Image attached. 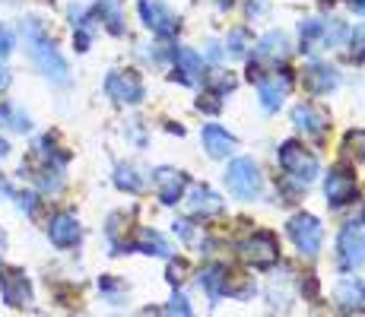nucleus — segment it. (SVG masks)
I'll list each match as a JSON object with an SVG mask.
<instances>
[{
  "instance_id": "9",
  "label": "nucleus",
  "mask_w": 365,
  "mask_h": 317,
  "mask_svg": "<svg viewBox=\"0 0 365 317\" xmlns=\"http://www.w3.org/2000/svg\"><path fill=\"white\" fill-rule=\"evenodd\" d=\"M137 10H140V19H143V26L150 32L163 35V38L178 32V16H175V10L168 4H163V0H140Z\"/></svg>"
},
{
  "instance_id": "12",
  "label": "nucleus",
  "mask_w": 365,
  "mask_h": 317,
  "mask_svg": "<svg viewBox=\"0 0 365 317\" xmlns=\"http://www.w3.org/2000/svg\"><path fill=\"white\" fill-rule=\"evenodd\" d=\"M305 86L312 89L314 95H331L336 86H340V73H336L334 63L327 61H312L305 67Z\"/></svg>"
},
{
  "instance_id": "19",
  "label": "nucleus",
  "mask_w": 365,
  "mask_h": 317,
  "mask_svg": "<svg viewBox=\"0 0 365 317\" xmlns=\"http://www.w3.org/2000/svg\"><path fill=\"white\" fill-rule=\"evenodd\" d=\"M289 51H292L289 38H286L283 32H270V35H264L261 45H257V61L270 63V67H273V63H279V61L289 58Z\"/></svg>"
},
{
  "instance_id": "35",
  "label": "nucleus",
  "mask_w": 365,
  "mask_h": 317,
  "mask_svg": "<svg viewBox=\"0 0 365 317\" xmlns=\"http://www.w3.org/2000/svg\"><path fill=\"white\" fill-rule=\"evenodd\" d=\"M10 51H13V35L0 26V58H4V54H10Z\"/></svg>"
},
{
  "instance_id": "21",
  "label": "nucleus",
  "mask_w": 365,
  "mask_h": 317,
  "mask_svg": "<svg viewBox=\"0 0 365 317\" xmlns=\"http://www.w3.org/2000/svg\"><path fill=\"white\" fill-rule=\"evenodd\" d=\"M133 248L143 251V254H153V257H172V244H168L165 235H159L156 229H140L137 232V241H133Z\"/></svg>"
},
{
  "instance_id": "28",
  "label": "nucleus",
  "mask_w": 365,
  "mask_h": 317,
  "mask_svg": "<svg viewBox=\"0 0 365 317\" xmlns=\"http://www.w3.org/2000/svg\"><path fill=\"white\" fill-rule=\"evenodd\" d=\"M346 35H349V29L340 23V19H327V23H324V48L343 45V41H346Z\"/></svg>"
},
{
  "instance_id": "27",
  "label": "nucleus",
  "mask_w": 365,
  "mask_h": 317,
  "mask_svg": "<svg viewBox=\"0 0 365 317\" xmlns=\"http://www.w3.org/2000/svg\"><path fill=\"white\" fill-rule=\"evenodd\" d=\"M336 301H340L343 308H356V305H362V286L356 283V279H343L340 286H336Z\"/></svg>"
},
{
  "instance_id": "36",
  "label": "nucleus",
  "mask_w": 365,
  "mask_h": 317,
  "mask_svg": "<svg viewBox=\"0 0 365 317\" xmlns=\"http://www.w3.org/2000/svg\"><path fill=\"white\" fill-rule=\"evenodd\" d=\"M264 10H267V6H264V4H257V0H251V4H245V13H248L251 19H257Z\"/></svg>"
},
{
  "instance_id": "17",
  "label": "nucleus",
  "mask_w": 365,
  "mask_h": 317,
  "mask_svg": "<svg viewBox=\"0 0 365 317\" xmlns=\"http://www.w3.org/2000/svg\"><path fill=\"white\" fill-rule=\"evenodd\" d=\"M203 150L213 159H226L235 152V137L220 124H207L203 127Z\"/></svg>"
},
{
  "instance_id": "33",
  "label": "nucleus",
  "mask_w": 365,
  "mask_h": 317,
  "mask_svg": "<svg viewBox=\"0 0 365 317\" xmlns=\"http://www.w3.org/2000/svg\"><path fill=\"white\" fill-rule=\"evenodd\" d=\"M13 197H16L19 209H23L26 216H32V213H35V203H38V200H35V194H29V190H19V194H13Z\"/></svg>"
},
{
  "instance_id": "22",
  "label": "nucleus",
  "mask_w": 365,
  "mask_h": 317,
  "mask_svg": "<svg viewBox=\"0 0 365 317\" xmlns=\"http://www.w3.org/2000/svg\"><path fill=\"white\" fill-rule=\"evenodd\" d=\"M115 187L124 194H140L146 190V175L137 165H118L115 168Z\"/></svg>"
},
{
  "instance_id": "29",
  "label": "nucleus",
  "mask_w": 365,
  "mask_h": 317,
  "mask_svg": "<svg viewBox=\"0 0 365 317\" xmlns=\"http://www.w3.org/2000/svg\"><path fill=\"white\" fill-rule=\"evenodd\" d=\"M346 38H349V58H353V61H365V26H356Z\"/></svg>"
},
{
  "instance_id": "7",
  "label": "nucleus",
  "mask_w": 365,
  "mask_h": 317,
  "mask_svg": "<svg viewBox=\"0 0 365 317\" xmlns=\"http://www.w3.org/2000/svg\"><path fill=\"white\" fill-rule=\"evenodd\" d=\"M356 194H359V187H356L353 172H349L346 165H334L331 172H327V178H324V197H327V203H331L334 209L349 207V200H356Z\"/></svg>"
},
{
  "instance_id": "5",
  "label": "nucleus",
  "mask_w": 365,
  "mask_h": 317,
  "mask_svg": "<svg viewBox=\"0 0 365 317\" xmlns=\"http://www.w3.org/2000/svg\"><path fill=\"white\" fill-rule=\"evenodd\" d=\"M292 83H296V73L289 67H277L267 70V73L257 80V89H261V108L264 111H279L283 98L289 95Z\"/></svg>"
},
{
  "instance_id": "10",
  "label": "nucleus",
  "mask_w": 365,
  "mask_h": 317,
  "mask_svg": "<svg viewBox=\"0 0 365 317\" xmlns=\"http://www.w3.org/2000/svg\"><path fill=\"white\" fill-rule=\"evenodd\" d=\"M336 254H340V264L356 270L365 264V225H343L340 238H336Z\"/></svg>"
},
{
  "instance_id": "2",
  "label": "nucleus",
  "mask_w": 365,
  "mask_h": 317,
  "mask_svg": "<svg viewBox=\"0 0 365 317\" xmlns=\"http://www.w3.org/2000/svg\"><path fill=\"white\" fill-rule=\"evenodd\" d=\"M226 187L232 190L235 200H245V203L257 200L264 190V175H261V168H257V162L248 156L235 159L226 172Z\"/></svg>"
},
{
  "instance_id": "15",
  "label": "nucleus",
  "mask_w": 365,
  "mask_h": 317,
  "mask_svg": "<svg viewBox=\"0 0 365 317\" xmlns=\"http://www.w3.org/2000/svg\"><path fill=\"white\" fill-rule=\"evenodd\" d=\"M156 187H159V200L165 207H175L181 200V194L187 190V175H181L178 168H156Z\"/></svg>"
},
{
  "instance_id": "40",
  "label": "nucleus",
  "mask_w": 365,
  "mask_h": 317,
  "mask_svg": "<svg viewBox=\"0 0 365 317\" xmlns=\"http://www.w3.org/2000/svg\"><path fill=\"white\" fill-rule=\"evenodd\" d=\"M6 152H10V143H6V140L0 137V159H6Z\"/></svg>"
},
{
  "instance_id": "31",
  "label": "nucleus",
  "mask_w": 365,
  "mask_h": 317,
  "mask_svg": "<svg viewBox=\"0 0 365 317\" xmlns=\"http://www.w3.org/2000/svg\"><path fill=\"white\" fill-rule=\"evenodd\" d=\"M165 311H168V314H191L194 308L187 305V298H185V295H181V292H175V295H172V301H168V308H165Z\"/></svg>"
},
{
  "instance_id": "18",
  "label": "nucleus",
  "mask_w": 365,
  "mask_h": 317,
  "mask_svg": "<svg viewBox=\"0 0 365 317\" xmlns=\"http://www.w3.org/2000/svg\"><path fill=\"white\" fill-rule=\"evenodd\" d=\"M4 301L10 308H26L32 301V283L19 270L4 273Z\"/></svg>"
},
{
  "instance_id": "34",
  "label": "nucleus",
  "mask_w": 365,
  "mask_h": 317,
  "mask_svg": "<svg viewBox=\"0 0 365 317\" xmlns=\"http://www.w3.org/2000/svg\"><path fill=\"white\" fill-rule=\"evenodd\" d=\"M175 235H178L181 241L194 244V232H191V225H187V222H175Z\"/></svg>"
},
{
  "instance_id": "24",
  "label": "nucleus",
  "mask_w": 365,
  "mask_h": 317,
  "mask_svg": "<svg viewBox=\"0 0 365 317\" xmlns=\"http://www.w3.org/2000/svg\"><path fill=\"white\" fill-rule=\"evenodd\" d=\"M318 45H324V19H305L299 29V48L312 54Z\"/></svg>"
},
{
  "instance_id": "20",
  "label": "nucleus",
  "mask_w": 365,
  "mask_h": 317,
  "mask_svg": "<svg viewBox=\"0 0 365 317\" xmlns=\"http://www.w3.org/2000/svg\"><path fill=\"white\" fill-rule=\"evenodd\" d=\"M226 276H229L226 266L210 264V266H203V270L197 273V286L210 295V301H220L222 292H226Z\"/></svg>"
},
{
  "instance_id": "11",
  "label": "nucleus",
  "mask_w": 365,
  "mask_h": 317,
  "mask_svg": "<svg viewBox=\"0 0 365 317\" xmlns=\"http://www.w3.org/2000/svg\"><path fill=\"white\" fill-rule=\"evenodd\" d=\"M292 124L299 127V133H305V137H314L321 140L327 133V127H331V118L324 115V111L318 108V105L312 102H302L292 108Z\"/></svg>"
},
{
  "instance_id": "38",
  "label": "nucleus",
  "mask_w": 365,
  "mask_h": 317,
  "mask_svg": "<svg viewBox=\"0 0 365 317\" xmlns=\"http://www.w3.org/2000/svg\"><path fill=\"white\" fill-rule=\"evenodd\" d=\"M222 51H226V48H220L216 41H210V61H222Z\"/></svg>"
},
{
  "instance_id": "39",
  "label": "nucleus",
  "mask_w": 365,
  "mask_h": 317,
  "mask_svg": "<svg viewBox=\"0 0 365 317\" xmlns=\"http://www.w3.org/2000/svg\"><path fill=\"white\" fill-rule=\"evenodd\" d=\"M6 86H10V70H6L4 63H0V93H4Z\"/></svg>"
},
{
  "instance_id": "4",
  "label": "nucleus",
  "mask_w": 365,
  "mask_h": 317,
  "mask_svg": "<svg viewBox=\"0 0 365 317\" xmlns=\"http://www.w3.org/2000/svg\"><path fill=\"white\" fill-rule=\"evenodd\" d=\"M286 229H289V238H292V244H296L299 254H305V257H318L321 254V244H324V225H321L318 216L296 213Z\"/></svg>"
},
{
  "instance_id": "3",
  "label": "nucleus",
  "mask_w": 365,
  "mask_h": 317,
  "mask_svg": "<svg viewBox=\"0 0 365 317\" xmlns=\"http://www.w3.org/2000/svg\"><path fill=\"white\" fill-rule=\"evenodd\" d=\"M279 165H283V172L289 175V178H296L299 185H312L321 172L314 152H308L296 140H286V143L279 146Z\"/></svg>"
},
{
  "instance_id": "30",
  "label": "nucleus",
  "mask_w": 365,
  "mask_h": 317,
  "mask_svg": "<svg viewBox=\"0 0 365 317\" xmlns=\"http://www.w3.org/2000/svg\"><path fill=\"white\" fill-rule=\"evenodd\" d=\"M165 276L172 279V286H181V283H185V279H181V276H185V260H178V257L172 254V257H168V273H165Z\"/></svg>"
},
{
  "instance_id": "1",
  "label": "nucleus",
  "mask_w": 365,
  "mask_h": 317,
  "mask_svg": "<svg viewBox=\"0 0 365 317\" xmlns=\"http://www.w3.org/2000/svg\"><path fill=\"white\" fill-rule=\"evenodd\" d=\"M26 35H29V54H32L35 67L41 70V76H48L51 83L67 86V83H70V70H67V61L61 58L58 45H54V41L48 38V35L41 32L35 23H26Z\"/></svg>"
},
{
  "instance_id": "16",
  "label": "nucleus",
  "mask_w": 365,
  "mask_h": 317,
  "mask_svg": "<svg viewBox=\"0 0 365 317\" xmlns=\"http://www.w3.org/2000/svg\"><path fill=\"white\" fill-rule=\"evenodd\" d=\"M187 207L194 216H220L222 213V197L207 185H187Z\"/></svg>"
},
{
  "instance_id": "37",
  "label": "nucleus",
  "mask_w": 365,
  "mask_h": 317,
  "mask_svg": "<svg viewBox=\"0 0 365 317\" xmlns=\"http://www.w3.org/2000/svg\"><path fill=\"white\" fill-rule=\"evenodd\" d=\"M343 4H346L353 13H359V16H365V0H343Z\"/></svg>"
},
{
  "instance_id": "26",
  "label": "nucleus",
  "mask_w": 365,
  "mask_h": 317,
  "mask_svg": "<svg viewBox=\"0 0 365 317\" xmlns=\"http://www.w3.org/2000/svg\"><path fill=\"white\" fill-rule=\"evenodd\" d=\"M226 51L232 54V58H248V51H251V32L245 29V26H238V29L229 32V41H226Z\"/></svg>"
},
{
  "instance_id": "23",
  "label": "nucleus",
  "mask_w": 365,
  "mask_h": 317,
  "mask_svg": "<svg viewBox=\"0 0 365 317\" xmlns=\"http://www.w3.org/2000/svg\"><path fill=\"white\" fill-rule=\"evenodd\" d=\"M96 16L108 26V32L124 35V16H121V0H96Z\"/></svg>"
},
{
  "instance_id": "14",
  "label": "nucleus",
  "mask_w": 365,
  "mask_h": 317,
  "mask_svg": "<svg viewBox=\"0 0 365 317\" xmlns=\"http://www.w3.org/2000/svg\"><path fill=\"white\" fill-rule=\"evenodd\" d=\"M172 67H175V76H178L185 86H194V83L203 80V58L197 51H191V48H175Z\"/></svg>"
},
{
  "instance_id": "32",
  "label": "nucleus",
  "mask_w": 365,
  "mask_h": 317,
  "mask_svg": "<svg viewBox=\"0 0 365 317\" xmlns=\"http://www.w3.org/2000/svg\"><path fill=\"white\" fill-rule=\"evenodd\" d=\"M102 292L108 295L111 301H124V295H128V289H124V286H118V289H115V279H111V276H105V279H102Z\"/></svg>"
},
{
  "instance_id": "13",
  "label": "nucleus",
  "mask_w": 365,
  "mask_h": 317,
  "mask_svg": "<svg viewBox=\"0 0 365 317\" xmlns=\"http://www.w3.org/2000/svg\"><path fill=\"white\" fill-rule=\"evenodd\" d=\"M48 238H51L54 248L67 251V248H76V244L83 241V229L70 213H58L51 219V225H48Z\"/></svg>"
},
{
  "instance_id": "25",
  "label": "nucleus",
  "mask_w": 365,
  "mask_h": 317,
  "mask_svg": "<svg viewBox=\"0 0 365 317\" xmlns=\"http://www.w3.org/2000/svg\"><path fill=\"white\" fill-rule=\"evenodd\" d=\"M0 127L16 130V133H26L32 127V121H29V115H26L23 108H16V105H0Z\"/></svg>"
},
{
  "instance_id": "42",
  "label": "nucleus",
  "mask_w": 365,
  "mask_h": 317,
  "mask_svg": "<svg viewBox=\"0 0 365 317\" xmlns=\"http://www.w3.org/2000/svg\"><path fill=\"white\" fill-rule=\"evenodd\" d=\"M362 298H365V286H362Z\"/></svg>"
},
{
  "instance_id": "41",
  "label": "nucleus",
  "mask_w": 365,
  "mask_h": 317,
  "mask_svg": "<svg viewBox=\"0 0 365 317\" xmlns=\"http://www.w3.org/2000/svg\"><path fill=\"white\" fill-rule=\"evenodd\" d=\"M0 194H10V187H6V185H0Z\"/></svg>"
},
{
  "instance_id": "8",
  "label": "nucleus",
  "mask_w": 365,
  "mask_h": 317,
  "mask_svg": "<svg viewBox=\"0 0 365 317\" xmlns=\"http://www.w3.org/2000/svg\"><path fill=\"white\" fill-rule=\"evenodd\" d=\"M238 251H242V260H248L251 266H270L279 254V244H277L273 232H251V235L238 244Z\"/></svg>"
},
{
  "instance_id": "6",
  "label": "nucleus",
  "mask_w": 365,
  "mask_h": 317,
  "mask_svg": "<svg viewBox=\"0 0 365 317\" xmlns=\"http://www.w3.org/2000/svg\"><path fill=\"white\" fill-rule=\"evenodd\" d=\"M105 93L118 105H140L146 89H143L140 73H133V70H111L108 80H105Z\"/></svg>"
}]
</instances>
